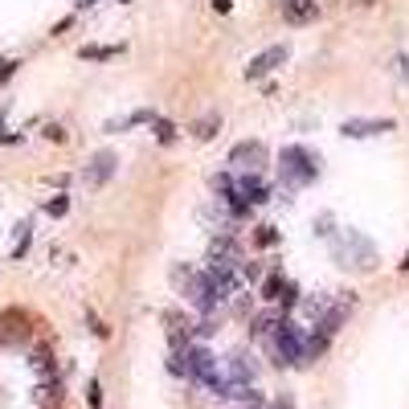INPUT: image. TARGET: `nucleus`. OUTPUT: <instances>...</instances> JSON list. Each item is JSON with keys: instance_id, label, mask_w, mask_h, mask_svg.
Segmentation results:
<instances>
[{"instance_id": "nucleus-1", "label": "nucleus", "mask_w": 409, "mask_h": 409, "mask_svg": "<svg viewBox=\"0 0 409 409\" xmlns=\"http://www.w3.org/2000/svg\"><path fill=\"white\" fill-rule=\"evenodd\" d=\"M332 254H336L340 266H352V270H361L368 274L373 266H377V250H373V241L356 234V229H344V238L332 241Z\"/></svg>"}, {"instance_id": "nucleus-2", "label": "nucleus", "mask_w": 409, "mask_h": 409, "mask_svg": "<svg viewBox=\"0 0 409 409\" xmlns=\"http://www.w3.org/2000/svg\"><path fill=\"white\" fill-rule=\"evenodd\" d=\"M315 176H319V156H311L307 147H299V144L283 147V185L287 189L311 185Z\"/></svg>"}, {"instance_id": "nucleus-3", "label": "nucleus", "mask_w": 409, "mask_h": 409, "mask_svg": "<svg viewBox=\"0 0 409 409\" xmlns=\"http://www.w3.org/2000/svg\"><path fill=\"white\" fill-rule=\"evenodd\" d=\"M180 361H185V377L196 381V385H205V381L217 373V356L205 348V344H189V348L180 352Z\"/></svg>"}, {"instance_id": "nucleus-4", "label": "nucleus", "mask_w": 409, "mask_h": 409, "mask_svg": "<svg viewBox=\"0 0 409 409\" xmlns=\"http://www.w3.org/2000/svg\"><path fill=\"white\" fill-rule=\"evenodd\" d=\"M229 164L238 172H262L266 164V144L262 140H241V144H234V152H229Z\"/></svg>"}, {"instance_id": "nucleus-5", "label": "nucleus", "mask_w": 409, "mask_h": 409, "mask_svg": "<svg viewBox=\"0 0 409 409\" xmlns=\"http://www.w3.org/2000/svg\"><path fill=\"white\" fill-rule=\"evenodd\" d=\"M290 58V49L287 46H266L258 58H250V66H246V78L250 82H258V78H266V74H274L283 62Z\"/></svg>"}, {"instance_id": "nucleus-6", "label": "nucleus", "mask_w": 409, "mask_h": 409, "mask_svg": "<svg viewBox=\"0 0 409 409\" xmlns=\"http://www.w3.org/2000/svg\"><path fill=\"white\" fill-rule=\"evenodd\" d=\"M115 168H119V156H115V152H95V160H90L86 172H82L86 189H102V185L115 176Z\"/></svg>"}, {"instance_id": "nucleus-7", "label": "nucleus", "mask_w": 409, "mask_h": 409, "mask_svg": "<svg viewBox=\"0 0 409 409\" xmlns=\"http://www.w3.org/2000/svg\"><path fill=\"white\" fill-rule=\"evenodd\" d=\"M393 127H397V119H344L340 135L344 140H368V135H385Z\"/></svg>"}, {"instance_id": "nucleus-8", "label": "nucleus", "mask_w": 409, "mask_h": 409, "mask_svg": "<svg viewBox=\"0 0 409 409\" xmlns=\"http://www.w3.org/2000/svg\"><path fill=\"white\" fill-rule=\"evenodd\" d=\"M315 17H319V4L315 0H283V21L287 25H311Z\"/></svg>"}, {"instance_id": "nucleus-9", "label": "nucleus", "mask_w": 409, "mask_h": 409, "mask_svg": "<svg viewBox=\"0 0 409 409\" xmlns=\"http://www.w3.org/2000/svg\"><path fill=\"white\" fill-rule=\"evenodd\" d=\"M283 319H287L283 311H258L254 319H250V340H270L274 332H279Z\"/></svg>"}, {"instance_id": "nucleus-10", "label": "nucleus", "mask_w": 409, "mask_h": 409, "mask_svg": "<svg viewBox=\"0 0 409 409\" xmlns=\"http://www.w3.org/2000/svg\"><path fill=\"white\" fill-rule=\"evenodd\" d=\"M328 344H332V336L319 328V323H311V332L303 336V364H311V361H319L323 352H328Z\"/></svg>"}, {"instance_id": "nucleus-11", "label": "nucleus", "mask_w": 409, "mask_h": 409, "mask_svg": "<svg viewBox=\"0 0 409 409\" xmlns=\"http://www.w3.org/2000/svg\"><path fill=\"white\" fill-rule=\"evenodd\" d=\"M238 196H246L250 205H262V201H266V185L258 180V172H241V180H238Z\"/></svg>"}, {"instance_id": "nucleus-12", "label": "nucleus", "mask_w": 409, "mask_h": 409, "mask_svg": "<svg viewBox=\"0 0 409 409\" xmlns=\"http://www.w3.org/2000/svg\"><path fill=\"white\" fill-rule=\"evenodd\" d=\"M189 131H193V140H213L217 131H221V115H217V111H209V115H201V119L189 127Z\"/></svg>"}, {"instance_id": "nucleus-13", "label": "nucleus", "mask_w": 409, "mask_h": 409, "mask_svg": "<svg viewBox=\"0 0 409 409\" xmlns=\"http://www.w3.org/2000/svg\"><path fill=\"white\" fill-rule=\"evenodd\" d=\"M119 53H123V41L119 46H82L78 49L82 62H111V58H119Z\"/></svg>"}, {"instance_id": "nucleus-14", "label": "nucleus", "mask_w": 409, "mask_h": 409, "mask_svg": "<svg viewBox=\"0 0 409 409\" xmlns=\"http://www.w3.org/2000/svg\"><path fill=\"white\" fill-rule=\"evenodd\" d=\"M283 283H287V279H283L279 270H274V274H266V283H262V299H266V303H279V295H283Z\"/></svg>"}, {"instance_id": "nucleus-15", "label": "nucleus", "mask_w": 409, "mask_h": 409, "mask_svg": "<svg viewBox=\"0 0 409 409\" xmlns=\"http://www.w3.org/2000/svg\"><path fill=\"white\" fill-rule=\"evenodd\" d=\"M152 131H156V140H160V144H172V140H176V127H172L168 119H160V115L152 119Z\"/></svg>"}, {"instance_id": "nucleus-16", "label": "nucleus", "mask_w": 409, "mask_h": 409, "mask_svg": "<svg viewBox=\"0 0 409 409\" xmlns=\"http://www.w3.org/2000/svg\"><path fill=\"white\" fill-rule=\"evenodd\" d=\"M46 213L49 217H66V213H70V196H66V193L49 196V201H46Z\"/></svg>"}, {"instance_id": "nucleus-17", "label": "nucleus", "mask_w": 409, "mask_h": 409, "mask_svg": "<svg viewBox=\"0 0 409 409\" xmlns=\"http://www.w3.org/2000/svg\"><path fill=\"white\" fill-rule=\"evenodd\" d=\"M29 241H33V229H29V221L21 225V238H17V246H13V262H21L25 254H29Z\"/></svg>"}, {"instance_id": "nucleus-18", "label": "nucleus", "mask_w": 409, "mask_h": 409, "mask_svg": "<svg viewBox=\"0 0 409 409\" xmlns=\"http://www.w3.org/2000/svg\"><path fill=\"white\" fill-rule=\"evenodd\" d=\"M279 303H283V315H287L290 307L299 303V287H295V283H283V295H279Z\"/></svg>"}, {"instance_id": "nucleus-19", "label": "nucleus", "mask_w": 409, "mask_h": 409, "mask_svg": "<svg viewBox=\"0 0 409 409\" xmlns=\"http://www.w3.org/2000/svg\"><path fill=\"white\" fill-rule=\"evenodd\" d=\"M17 70H21V62H17V58H4V62H0V90H4V82H8Z\"/></svg>"}, {"instance_id": "nucleus-20", "label": "nucleus", "mask_w": 409, "mask_h": 409, "mask_svg": "<svg viewBox=\"0 0 409 409\" xmlns=\"http://www.w3.org/2000/svg\"><path fill=\"white\" fill-rule=\"evenodd\" d=\"M254 241H258V246H274V241H279L274 225H258V229H254Z\"/></svg>"}, {"instance_id": "nucleus-21", "label": "nucleus", "mask_w": 409, "mask_h": 409, "mask_svg": "<svg viewBox=\"0 0 409 409\" xmlns=\"http://www.w3.org/2000/svg\"><path fill=\"white\" fill-rule=\"evenodd\" d=\"M238 274L246 279V283H258V279H262V266H258V262H241Z\"/></svg>"}, {"instance_id": "nucleus-22", "label": "nucleus", "mask_w": 409, "mask_h": 409, "mask_svg": "<svg viewBox=\"0 0 409 409\" xmlns=\"http://www.w3.org/2000/svg\"><path fill=\"white\" fill-rule=\"evenodd\" d=\"M86 397H90V409H102V385H98V381L86 385Z\"/></svg>"}, {"instance_id": "nucleus-23", "label": "nucleus", "mask_w": 409, "mask_h": 409, "mask_svg": "<svg viewBox=\"0 0 409 409\" xmlns=\"http://www.w3.org/2000/svg\"><path fill=\"white\" fill-rule=\"evenodd\" d=\"M46 140H49V144H66V127L49 123V127H46Z\"/></svg>"}, {"instance_id": "nucleus-24", "label": "nucleus", "mask_w": 409, "mask_h": 409, "mask_svg": "<svg viewBox=\"0 0 409 409\" xmlns=\"http://www.w3.org/2000/svg\"><path fill=\"white\" fill-rule=\"evenodd\" d=\"M213 332H217V319H213V315H205V319L196 323V336L205 340V336H213Z\"/></svg>"}, {"instance_id": "nucleus-25", "label": "nucleus", "mask_w": 409, "mask_h": 409, "mask_svg": "<svg viewBox=\"0 0 409 409\" xmlns=\"http://www.w3.org/2000/svg\"><path fill=\"white\" fill-rule=\"evenodd\" d=\"M266 409H295V393H279V397H274Z\"/></svg>"}, {"instance_id": "nucleus-26", "label": "nucleus", "mask_w": 409, "mask_h": 409, "mask_svg": "<svg viewBox=\"0 0 409 409\" xmlns=\"http://www.w3.org/2000/svg\"><path fill=\"white\" fill-rule=\"evenodd\" d=\"M213 8H217V13H229V8H234V0H213Z\"/></svg>"}, {"instance_id": "nucleus-27", "label": "nucleus", "mask_w": 409, "mask_h": 409, "mask_svg": "<svg viewBox=\"0 0 409 409\" xmlns=\"http://www.w3.org/2000/svg\"><path fill=\"white\" fill-rule=\"evenodd\" d=\"M344 4H352V8H368V4H377V0H344Z\"/></svg>"}, {"instance_id": "nucleus-28", "label": "nucleus", "mask_w": 409, "mask_h": 409, "mask_svg": "<svg viewBox=\"0 0 409 409\" xmlns=\"http://www.w3.org/2000/svg\"><path fill=\"white\" fill-rule=\"evenodd\" d=\"M0 144H17V135L13 131H0Z\"/></svg>"}, {"instance_id": "nucleus-29", "label": "nucleus", "mask_w": 409, "mask_h": 409, "mask_svg": "<svg viewBox=\"0 0 409 409\" xmlns=\"http://www.w3.org/2000/svg\"><path fill=\"white\" fill-rule=\"evenodd\" d=\"M397 66H401V74H405V78H409V58H405V53L397 58Z\"/></svg>"}, {"instance_id": "nucleus-30", "label": "nucleus", "mask_w": 409, "mask_h": 409, "mask_svg": "<svg viewBox=\"0 0 409 409\" xmlns=\"http://www.w3.org/2000/svg\"><path fill=\"white\" fill-rule=\"evenodd\" d=\"M90 4H98V0H74V8H90Z\"/></svg>"}, {"instance_id": "nucleus-31", "label": "nucleus", "mask_w": 409, "mask_h": 409, "mask_svg": "<svg viewBox=\"0 0 409 409\" xmlns=\"http://www.w3.org/2000/svg\"><path fill=\"white\" fill-rule=\"evenodd\" d=\"M401 270H409V254H405V258H401Z\"/></svg>"}, {"instance_id": "nucleus-32", "label": "nucleus", "mask_w": 409, "mask_h": 409, "mask_svg": "<svg viewBox=\"0 0 409 409\" xmlns=\"http://www.w3.org/2000/svg\"><path fill=\"white\" fill-rule=\"evenodd\" d=\"M119 4H127V0H119Z\"/></svg>"}]
</instances>
